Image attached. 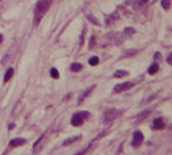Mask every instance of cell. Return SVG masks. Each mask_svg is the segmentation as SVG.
<instances>
[{"mask_svg":"<svg viewBox=\"0 0 172 155\" xmlns=\"http://www.w3.org/2000/svg\"><path fill=\"white\" fill-rule=\"evenodd\" d=\"M52 1L53 0H38L36 8H35V23L36 24H38L39 21L43 18V16L46 14Z\"/></svg>","mask_w":172,"mask_h":155,"instance_id":"6da1fadb","label":"cell"},{"mask_svg":"<svg viewBox=\"0 0 172 155\" xmlns=\"http://www.w3.org/2000/svg\"><path fill=\"white\" fill-rule=\"evenodd\" d=\"M89 116V113L88 111H79V113H76L72 118H71V124L74 126H81L84 121Z\"/></svg>","mask_w":172,"mask_h":155,"instance_id":"7a4b0ae2","label":"cell"},{"mask_svg":"<svg viewBox=\"0 0 172 155\" xmlns=\"http://www.w3.org/2000/svg\"><path fill=\"white\" fill-rule=\"evenodd\" d=\"M122 116V111L117 109H109L104 113V123H111L112 121L117 120L118 117Z\"/></svg>","mask_w":172,"mask_h":155,"instance_id":"3957f363","label":"cell"},{"mask_svg":"<svg viewBox=\"0 0 172 155\" xmlns=\"http://www.w3.org/2000/svg\"><path fill=\"white\" fill-rule=\"evenodd\" d=\"M133 86H134V84L131 83V82L117 84V85L114 87V92H115V93H119V92H123V91H127V90H130V88L133 87Z\"/></svg>","mask_w":172,"mask_h":155,"instance_id":"277c9868","label":"cell"},{"mask_svg":"<svg viewBox=\"0 0 172 155\" xmlns=\"http://www.w3.org/2000/svg\"><path fill=\"white\" fill-rule=\"evenodd\" d=\"M144 141V135L140 131H135L133 133V140H132V146L133 147H139Z\"/></svg>","mask_w":172,"mask_h":155,"instance_id":"5b68a950","label":"cell"},{"mask_svg":"<svg viewBox=\"0 0 172 155\" xmlns=\"http://www.w3.org/2000/svg\"><path fill=\"white\" fill-rule=\"evenodd\" d=\"M25 144V139H22V138H16V139H13L10 140L9 145L12 147H17V146H22Z\"/></svg>","mask_w":172,"mask_h":155,"instance_id":"8992f818","label":"cell"},{"mask_svg":"<svg viewBox=\"0 0 172 155\" xmlns=\"http://www.w3.org/2000/svg\"><path fill=\"white\" fill-rule=\"evenodd\" d=\"M164 128V121L162 118H156L154 121V129L155 130H161Z\"/></svg>","mask_w":172,"mask_h":155,"instance_id":"52a82bcc","label":"cell"},{"mask_svg":"<svg viewBox=\"0 0 172 155\" xmlns=\"http://www.w3.org/2000/svg\"><path fill=\"white\" fill-rule=\"evenodd\" d=\"M13 75H14V69L13 68H9L7 71H6V74H5V77H3V82L5 83H7L10 78L13 77Z\"/></svg>","mask_w":172,"mask_h":155,"instance_id":"ba28073f","label":"cell"},{"mask_svg":"<svg viewBox=\"0 0 172 155\" xmlns=\"http://www.w3.org/2000/svg\"><path fill=\"white\" fill-rule=\"evenodd\" d=\"M82 137L81 136H76V137H72V138H69V139H67V140H64V143H63V146H68V145H70V144H72V143H75V141H77V140H79Z\"/></svg>","mask_w":172,"mask_h":155,"instance_id":"9c48e42d","label":"cell"},{"mask_svg":"<svg viewBox=\"0 0 172 155\" xmlns=\"http://www.w3.org/2000/svg\"><path fill=\"white\" fill-rule=\"evenodd\" d=\"M93 88H94V86H91V87H89V88H88L87 91H85V92L83 93V95H82V97H81V99L78 100V103H82V102H83V101L85 100L86 98L88 97V94H89V93L92 92V90H93Z\"/></svg>","mask_w":172,"mask_h":155,"instance_id":"30bf717a","label":"cell"},{"mask_svg":"<svg viewBox=\"0 0 172 155\" xmlns=\"http://www.w3.org/2000/svg\"><path fill=\"white\" fill-rule=\"evenodd\" d=\"M127 75H129V73L125 71V70H117V71H115L114 77L121 78V77H124V76H127Z\"/></svg>","mask_w":172,"mask_h":155,"instance_id":"8fae6325","label":"cell"},{"mask_svg":"<svg viewBox=\"0 0 172 155\" xmlns=\"http://www.w3.org/2000/svg\"><path fill=\"white\" fill-rule=\"evenodd\" d=\"M82 68H83V66L81 65V63H72L71 65V67H70V69L72 70V71H75V73H77V71H79V70H82Z\"/></svg>","mask_w":172,"mask_h":155,"instance_id":"7c38bea8","label":"cell"},{"mask_svg":"<svg viewBox=\"0 0 172 155\" xmlns=\"http://www.w3.org/2000/svg\"><path fill=\"white\" fill-rule=\"evenodd\" d=\"M157 71H158V66H157L156 63H154L153 66H150V68L148 69V73H149L150 75H155Z\"/></svg>","mask_w":172,"mask_h":155,"instance_id":"4fadbf2b","label":"cell"},{"mask_svg":"<svg viewBox=\"0 0 172 155\" xmlns=\"http://www.w3.org/2000/svg\"><path fill=\"white\" fill-rule=\"evenodd\" d=\"M162 7L164 9H169L171 7V0H162Z\"/></svg>","mask_w":172,"mask_h":155,"instance_id":"5bb4252c","label":"cell"},{"mask_svg":"<svg viewBox=\"0 0 172 155\" xmlns=\"http://www.w3.org/2000/svg\"><path fill=\"white\" fill-rule=\"evenodd\" d=\"M88 63H89L91 66H96V65L99 63V58H96V56L91 58V59H89V61H88Z\"/></svg>","mask_w":172,"mask_h":155,"instance_id":"9a60e30c","label":"cell"},{"mask_svg":"<svg viewBox=\"0 0 172 155\" xmlns=\"http://www.w3.org/2000/svg\"><path fill=\"white\" fill-rule=\"evenodd\" d=\"M51 76L56 79V78H59V76H60V75H59V71H58L55 68H53V69H51Z\"/></svg>","mask_w":172,"mask_h":155,"instance_id":"2e32d148","label":"cell"},{"mask_svg":"<svg viewBox=\"0 0 172 155\" xmlns=\"http://www.w3.org/2000/svg\"><path fill=\"white\" fill-rule=\"evenodd\" d=\"M134 29L133 28H125V30H124V32L126 33V35H131V33H134Z\"/></svg>","mask_w":172,"mask_h":155,"instance_id":"e0dca14e","label":"cell"},{"mask_svg":"<svg viewBox=\"0 0 172 155\" xmlns=\"http://www.w3.org/2000/svg\"><path fill=\"white\" fill-rule=\"evenodd\" d=\"M149 114V111H145V113H142V114H140V116H139V120H144V118H146V116Z\"/></svg>","mask_w":172,"mask_h":155,"instance_id":"ac0fdd59","label":"cell"},{"mask_svg":"<svg viewBox=\"0 0 172 155\" xmlns=\"http://www.w3.org/2000/svg\"><path fill=\"white\" fill-rule=\"evenodd\" d=\"M88 150H89V148L87 147V148H85V150H83V151H81L79 153H77V154H75V155H85L86 153L88 152Z\"/></svg>","mask_w":172,"mask_h":155,"instance_id":"d6986e66","label":"cell"},{"mask_svg":"<svg viewBox=\"0 0 172 155\" xmlns=\"http://www.w3.org/2000/svg\"><path fill=\"white\" fill-rule=\"evenodd\" d=\"M168 63H169V65H171L172 63V54L171 53H170V55L168 56Z\"/></svg>","mask_w":172,"mask_h":155,"instance_id":"ffe728a7","label":"cell"},{"mask_svg":"<svg viewBox=\"0 0 172 155\" xmlns=\"http://www.w3.org/2000/svg\"><path fill=\"white\" fill-rule=\"evenodd\" d=\"M87 17H88L92 22H94V23H96V24H98V21H96V20H94V18H92V16H91V15H87Z\"/></svg>","mask_w":172,"mask_h":155,"instance_id":"44dd1931","label":"cell"},{"mask_svg":"<svg viewBox=\"0 0 172 155\" xmlns=\"http://www.w3.org/2000/svg\"><path fill=\"white\" fill-rule=\"evenodd\" d=\"M14 126H15V125H14V124H10V125H9V130H12V129H13V128H14Z\"/></svg>","mask_w":172,"mask_h":155,"instance_id":"7402d4cb","label":"cell"},{"mask_svg":"<svg viewBox=\"0 0 172 155\" xmlns=\"http://www.w3.org/2000/svg\"><path fill=\"white\" fill-rule=\"evenodd\" d=\"M2 39H3V37H2V35H1V33H0V43H1V41H2Z\"/></svg>","mask_w":172,"mask_h":155,"instance_id":"603a6c76","label":"cell"}]
</instances>
